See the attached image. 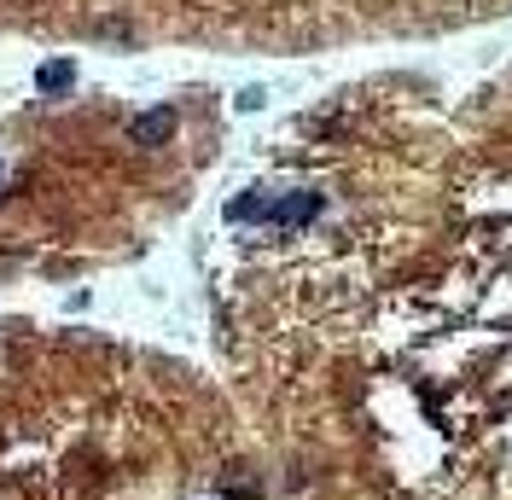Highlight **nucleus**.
I'll return each instance as SVG.
<instances>
[{"label":"nucleus","instance_id":"1","mask_svg":"<svg viewBox=\"0 0 512 500\" xmlns=\"http://www.w3.org/2000/svg\"><path fill=\"white\" fill-rule=\"evenodd\" d=\"M128 140L146 146V152H152V146H169V140H175V105H158V111L134 117V123H128Z\"/></svg>","mask_w":512,"mask_h":500},{"label":"nucleus","instance_id":"2","mask_svg":"<svg viewBox=\"0 0 512 500\" xmlns=\"http://www.w3.org/2000/svg\"><path fill=\"white\" fill-rule=\"evenodd\" d=\"M70 82H76V59H53V64L35 70V88H41V94H64Z\"/></svg>","mask_w":512,"mask_h":500},{"label":"nucleus","instance_id":"3","mask_svg":"<svg viewBox=\"0 0 512 500\" xmlns=\"http://www.w3.org/2000/svg\"><path fill=\"white\" fill-rule=\"evenodd\" d=\"M0 181H6V169H0Z\"/></svg>","mask_w":512,"mask_h":500}]
</instances>
